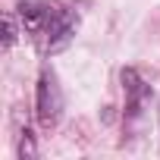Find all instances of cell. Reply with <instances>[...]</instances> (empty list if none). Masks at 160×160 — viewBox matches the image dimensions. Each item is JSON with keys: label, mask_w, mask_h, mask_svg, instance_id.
<instances>
[{"label": "cell", "mask_w": 160, "mask_h": 160, "mask_svg": "<svg viewBox=\"0 0 160 160\" xmlns=\"http://www.w3.org/2000/svg\"><path fill=\"white\" fill-rule=\"evenodd\" d=\"M35 154H38V151H35V135L25 129L22 138H19V157H22V160H32Z\"/></svg>", "instance_id": "6"}, {"label": "cell", "mask_w": 160, "mask_h": 160, "mask_svg": "<svg viewBox=\"0 0 160 160\" xmlns=\"http://www.w3.org/2000/svg\"><path fill=\"white\" fill-rule=\"evenodd\" d=\"M122 88H126V94H129V119H132V116L141 113V104H144V98H148V88H144L141 75H138L135 69H122Z\"/></svg>", "instance_id": "4"}, {"label": "cell", "mask_w": 160, "mask_h": 160, "mask_svg": "<svg viewBox=\"0 0 160 160\" xmlns=\"http://www.w3.org/2000/svg\"><path fill=\"white\" fill-rule=\"evenodd\" d=\"M75 25H78V16H75V13H69V10H63V7H53L50 25H47V32H44L47 50L66 47V44L72 41V35H75Z\"/></svg>", "instance_id": "2"}, {"label": "cell", "mask_w": 160, "mask_h": 160, "mask_svg": "<svg viewBox=\"0 0 160 160\" xmlns=\"http://www.w3.org/2000/svg\"><path fill=\"white\" fill-rule=\"evenodd\" d=\"M16 16L22 19V28L44 38L47 25H50V16H53V7L50 3H41V0H22L16 7Z\"/></svg>", "instance_id": "3"}, {"label": "cell", "mask_w": 160, "mask_h": 160, "mask_svg": "<svg viewBox=\"0 0 160 160\" xmlns=\"http://www.w3.org/2000/svg\"><path fill=\"white\" fill-rule=\"evenodd\" d=\"M16 35H19V28H16V16L7 13V16H3V50H10V47L16 44Z\"/></svg>", "instance_id": "5"}, {"label": "cell", "mask_w": 160, "mask_h": 160, "mask_svg": "<svg viewBox=\"0 0 160 160\" xmlns=\"http://www.w3.org/2000/svg\"><path fill=\"white\" fill-rule=\"evenodd\" d=\"M35 113L41 126H57V119L63 116V91L57 85V75L50 69L41 72L38 78V98H35Z\"/></svg>", "instance_id": "1"}]
</instances>
